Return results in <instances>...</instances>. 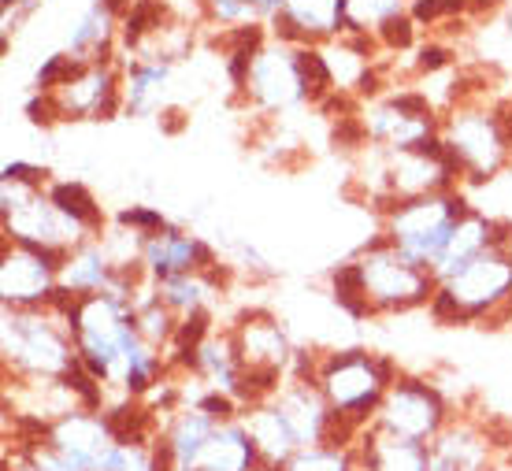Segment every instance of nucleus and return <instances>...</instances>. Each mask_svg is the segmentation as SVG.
Here are the masks:
<instances>
[{"label": "nucleus", "instance_id": "c85d7f7f", "mask_svg": "<svg viewBox=\"0 0 512 471\" xmlns=\"http://www.w3.org/2000/svg\"><path fill=\"white\" fill-rule=\"evenodd\" d=\"M442 64H446V49H423V60H420L423 71H435Z\"/></svg>", "mask_w": 512, "mask_h": 471}, {"label": "nucleus", "instance_id": "6e6552de", "mask_svg": "<svg viewBox=\"0 0 512 471\" xmlns=\"http://www.w3.org/2000/svg\"><path fill=\"white\" fill-rule=\"evenodd\" d=\"M442 141H446L449 153L457 156L461 171L472 175V182L490 179L501 167V160L509 156V141L501 134L498 115H483V112L453 115L449 134Z\"/></svg>", "mask_w": 512, "mask_h": 471}, {"label": "nucleus", "instance_id": "423d86ee", "mask_svg": "<svg viewBox=\"0 0 512 471\" xmlns=\"http://www.w3.org/2000/svg\"><path fill=\"white\" fill-rule=\"evenodd\" d=\"M453 420L449 416L446 397L438 394L431 382L423 379H397L390 390H386L383 405L375 412V427H383L390 434H401V438H412V442H435L442 427Z\"/></svg>", "mask_w": 512, "mask_h": 471}, {"label": "nucleus", "instance_id": "4468645a", "mask_svg": "<svg viewBox=\"0 0 512 471\" xmlns=\"http://www.w3.org/2000/svg\"><path fill=\"white\" fill-rule=\"evenodd\" d=\"M245 86L253 90L256 101L268 104V108H286V104L308 97L297 56H286V52H256Z\"/></svg>", "mask_w": 512, "mask_h": 471}, {"label": "nucleus", "instance_id": "dca6fc26", "mask_svg": "<svg viewBox=\"0 0 512 471\" xmlns=\"http://www.w3.org/2000/svg\"><path fill=\"white\" fill-rule=\"evenodd\" d=\"M197 471H264V460L256 453V442L245 420L219 423L216 434L208 438V446L201 449V457L193 464Z\"/></svg>", "mask_w": 512, "mask_h": 471}, {"label": "nucleus", "instance_id": "20e7f679", "mask_svg": "<svg viewBox=\"0 0 512 471\" xmlns=\"http://www.w3.org/2000/svg\"><path fill=\"white\" fill-rule=\"evenodd\" d=\"M4 364H12L15 375L34 382H64L67 371L78 364L75 334L52 323L49 316L15 312L4 316Z\"/></svg>", "mask_w": 512, "mask_h": 471}, {"label": "nucleus", "instance_id": "6ab92c4d", "mask_svg": "<svg viewBox=\"0 0 512 471\" xmlns=\"http://www.w3.org/2000/svg\"><path fill=\"white\" fill-rule=\"evenodd\" d=\"M171 312H182L190 316L197 308H205V301L212 297V282L193 271V275H171V279H160V293H156Z\"/></svg>", "mask_w": 512, "mask_h": 471}, {"label": "nucleus", "instance_id": "2f4dec72", "mask_svg": "<svg viewBox=\"0 0 512 471\" xmlns=\"http://www.w3.org/2000/svg\"><path fill=\"white\" fill-rule=\"evenodd\" d=\"M509 253H512V238H509Z\"/></svg>", "mask_w": 512, "mask_h": 471}, {"label": "nucleus", "instance_id": "a878e982", "mask_svg": "<svg viewBox=\"0 0 512 471\" xmlns=\"http://www.w3.org/2000/svg\"><path fill=\"white\" fill-rule=\"evenodd\" d=\"M49 171L45 167H34V164H8L4 167V179H12V182H26V186H41V179H45Z\"/></svg>", "mask_w": 512, "mask_h": 471}, {"label": "nucleus", "instance_id": "f03ea898", "mask_svg": "<svg viewBox=\"0 0 512 471\" xmlns=\"http://www.w3.org/2000/svg\"><path fill=\"white\" fill-rule=\"evenodd\" d=\"M438 323H468L512 312V253L505 245H490L464 271L438 286L431 301Z\"/></svg>", "mask_w": 512, "mask_h": 471}, {"label": "nucleus", "instance_id": "f3484780", "mask_svg": "<svg viewBox=\"0 0 512 471\" xmlns=\"http://www.w3.org/2000/svg\"><path fill=\"white\" fill-rule=\"evenodd\" d=\"M216 427L219 423L201 405H179L175 412H167V420L160 423V438H164L175 468H193L201 449L208 446V438L216 434Z\"/></svg>", "mask_w": 512, "mask_h": 471}, {"label": "nucleus", "instance_id": "7ed1b4c3", "mask_svg": "<svg viewBox=\"0 0 512 471\" xmlns=\"http://www.w3.org/2000/svg\"><path fill=\"white\" fill-rule=\"evenodd\" d=\"M468 204L461 193H427V197H412V201H397L386 223V242L397 253L412 260L416 268H427L435 275L438 256L446 253L449 238L461 219H468Z\"/></svg>", "mask_w": 512, "mask_h": 471}, {"label": "nucleus", "instance_id": "cd10ccee", "mask_svg": "<svg viewBox=\"0 0 512 471\" xmlns=\"http://www.w3.org/2000/svg\"><path fill=\"white\" fill-rule=\"evenodd\" d=\"M383 38L390 41V45H409V41H412V23H409V19H401V15L386 19V23H383Z\"/></svg>", "mask_w": 512, "mask_h": 471}, {"label": "nucleus", "instance_id": "2eb2a0df", "mask_svg": "<svg viewBox=\"0 0 512 471\" xmlns=\"http://www.w3.org/2000/svg\"><path fill=\"white\" fill-rule=\"evenodd\" d=\"M242 420H245V427H249V434H253L256 453H260V460H264V468L268 471H282L290 460H294L297 449H301L294 427L286 423V416H282L271 401L249 405L242 412Z\"/></svg>", "mask_w": 512, "mask_h": 471}, {"label": "nucleus", "instance_id": "0eeeda50", "mask_svg": "<svg viewBox=\"0 0 512 471\" xmlns=\"http://www.w3.org/2000/svg\"><path fill=\"white\" fill-rule=\"evenodd\" d=\"M60 253H41L30 245H12L4 249L0 260V293L4 305L15 312H34V308L52 305V297L60 290Z\"/></svg>", "mask_w": 512, "mask_h": 471}, {"label": "nucleus", "instance_id": "412c9836", "mask_svg": "<svg viewBox=\"0 0 512 471\" xmlns=\"http://www.w3.org/2000/svg\"><path fill=\"white\" fill-rule=\"evenodd\" d=\"M282 471H360L357 442L353 446H308L297 449Z\"/></svg>", "mask_w": 512, "mask_h": 471}, {"label": "nucleus", "instance_id": "393cba45", "mask_svg": "<svg viewBox=\"0 0 512 471\" xmlns=\"http://www.w3.org/2000/svg\"><path fill=\"white\" fill-rule=\"evenodd\" d=\"M119 223H123V227H138L141 238L167 227L164 216H160V212H149V208H127V212H119Z\"/></svg>", "mask_w": 512, "mask_h": 471}, {"label": "nucleus", "instance_id": "39448f33", "mask_svg": "<svg viewBox=\"0 0 512 471\" xmlns=\"http://www.w3.org/2000/svg\"><path fill=\"white\" fill-rule=\"evenodd\" d=\"M360 268V282H364V297L372 312H405V308H416L423 301H435L438 279L427 268H416L412 260L397 253L394 245L372 242L360 260H353Z\"/></svg>", "mask_w": 512, "mask_h": 471}, {"label": "nucleus", "instance_id": "7c9ffc66", "mask_svg": "<svg viewBox=\"0 0 512 471\" xmlns=\"http://www.w3.org/2000/svg\"><path fill=\"white\" fill-rule=\"evenodd\" d=\"M8 471H41V468H34L30 460H23V457H15L12 464H8Z\"/></svg>", "mask_w": 512, "mask_h": 471}, {"label": "nucleus", "instance_id": "1a4fd4ad", "mask_svg": "<svg viewBox=\"0 0 512 471\" xmlns=\"http://www.w3.org/2000/svg\"><path fill=\"white\" fill-rule=\"evenodd\" d=\"M427 453H431V471H487L505 449L490 438L483 423L453 416L435 442H427Z\"/></svg>", "mask_w": 512, "mask_h": 471}, {"label": "nucleus", "instance_id": "c756f323", "mask_svg": "<svg viewBox=\"0 0 512 471\" xmlns=\"http://www.w3.org/2000/svg\"><path fill=\"white\" fill-rule=\"evenodd\" d=\"M487 471H512V449H505V453H501Z\"/></svg>", "mask_w": 512, "mask_h": 471}, {"label": "nucleus", "instance_id": "f257e3e1", "mask_svg": "<svg viewBox=\"0 0 512 471\" xmlns=\"http://www.w3.org/2000/svg\"><path fill=\"white\" fill-rule=\"evenodd\" d=\"M397 382V371L390 360L368 357L360 349H346L334 357L320 360L316 368V386L323 390L331 405L334 420L360 434L375 420V412L383 405L386 390Z\"/></svg>", "mask_w": 512, "mask_h": 471}, {"label": "nucleus", "instance_id": "9b49d317", "mask_svg": "<svg viewBox=\"0 0 512 471\" xmlns=\"http://www.w3.org/2000/svg\"><path fill=\"white\" fill-rule=\"evenodd\" d=\"M141 264L149 268V275L156 279H171V275H193V271H212L216 256L208 245H201L197 238L182 234L175 227H164L156 234L141 238Z\"/></svg>", "mask_w": 512, "mask_h": 471}, {"label": "nucleus", "instance_id": "ddd939ff", "mask_svg": "<svg viewBox=\"0 0 512 471\" xmlns=\"http://www.w3.org/2000/svg\"><path fill=\"white\" fill-rule=\"evenodd\" d=\"M357 457L360 471H431V453L423 442L390 434L375 423L357 434Z\"/></svg>", "mask_w": 512, "mask_h": 471}, {"label": "nucleus", "instance_id": "b1692460", "mask_svg": "<svg viewBox=\"0 0 512 471\" xmlns=\"http://www.w3.org/2000/svg\"><path fill=\"white\" fill-rule=\"evenodd\" d=\"M160 15H164V8H160L156 0H141L138 8L127 15V41H138L141 34L149 30V23H153V19H160Z\"/></svg>", "mask_w": 512, "mask_h": 471}, {"label": "nucleus", "instance_id": "4be33fe9", "mask_svg": "<svg viewBox=\"0 0 512 471\" xmlns=\"http://www.w3.org/2000/svg\"><path fill=\"white\" fill-rule=\"evenodd\" d=\"M175 331H179V319H175V312H171L160 297H149V301L138 308L141 342H149L153 349H164V345H171Z\"/></svg>", "mask_w": 512, "mask_h": 471}, {"label": "nucleus", "instance_id": "a211bd4d", "mask_svg": "<svg viewBox=\"0 0 512 471\" xmlns=\"http://www.w3.org/2000/svg\"><path fill=\"white\" fill-rule=\"evenodd\" d=\"M116 279V268L108 264V256H104L101 245H78L71 253L64 256V264H60V290L64 293H75V297H97V293H108Z\"/></svg>", "mask_w": 512, "mask_h": 471}, {"label": "nucleus", "instance_id": "f8f14e48", "mask_svg": "<svg viewBox=\"0 0 512 471\" xmlns=\"http://www.w3.org/2000/svg\"><path fill=\"white\" fill-rule=\"evenodd\" d=\"M49 97L60 119H108L119 108L116 75L101 64L86 67L82 75L71 78L60 90H52Z\"/></svg>", "mask_w": 512, "mask_h": 471}, {"label": "nucleus", "instance_id": "bb28decb", "mask_svg": "<svg viewBox=\"0 0 512 471\" xmlns=\"http://www.w3.org/2000/svg\"><path fill=\"white\" fill-rule=\"evenodd\" d=\"M457 8H464V0H420L416 4V19H438V15H446V12H457Z\"/></svg>", "mask_w": 512, "mask_h": 471}, {"label": "nucleus", "instance_id": "5701e85b", "mask_svg": "<svg viewBox=\"0 0 512 471\" xmlns=\"http://www.w3.org/2000/svg\"><path fill=\"white\" fill-rule=\"evenodd\" d=\"M164 82H167V67H138V71L130 75V86H127V112H134V115L153 112L156 101H160Z\"/></svg>", "mask_w": 512, "mask_h": 471}, {"label": "nucleus", "instance_id": "9d476101", "mask_svg": "<svg viewBox=\"0 0 512 471\" xmlns=\"http://www.w3.org/2000/svg\"><path fill=\"white\" fill-rule=\"evenodd\" d=\"M45 442L56 446L60 453H67V457H75L78 464H86L90 471H101L108 449L116 446L119 438L112 431V423L104 420V412L75 408V412H64L60 420L49 423Z\"/></svg>", "mask_w": 512, "mask_h": 471}, {"label": "nucleus", "instance_id": "aec40b11", "mask_svg": "<svg viewBox=\"0 0 512 471\" xmlns=\"http://www.w3.org/2000/svg\"><path fill=\"white\" fill-rule=\"evenodd\" d=\"M49 201L64 212V216H71L78 223V227L86 230H101L104 216L101 208H97V201H93V193L82 186V182H56L49 193Z\"/></svg>", "mask_w": 512, "mask_h": 471}]
</instances>
